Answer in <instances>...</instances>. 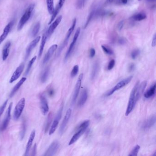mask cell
<instances>
[{
  "label": "cell",
  "instance_id": "e0dca14e",
  "mask_svg": "<svg viewBox=\"0 0 156 156\" xmlns=\"http://www.w3.org/2000/svg\"><path fill=\"white\" fill-rule=\"evenodd\" d=\"M147 85V82L146 81H144L142 82L141 83L140 85L139 84V86H138L137 90H136V104L141 97V95L143 94L144 91H145Z\"/></svg>",
  "mask_w": 156,
  "mask_h": 156
},
{
  "label": "cell",
  "instance_id": "2e32d148",
  "mask_svg": "<svg viewBox=\"0 0 156 156\" xmlns=\"http://www.w3.org/2000/svg\"><path fill=\"white\" fill-rule=\"evenodd\" d=\"M62 19V16L61 15L59 16L56 20L52 23L50 26L49 28H48L47 31V36L48 37H50L51 34L54 32L55 29H56L57 26L59 25V24L61 22V20Z\"/></svg>",
  "mask_w": 156,
  "mask_h": 156
},
{
  "label": "cell",
  "instance_id": "7dc6e473",
  "mask_svg": "<svg viewBox=\"0 0 156 156\" xmlns=\"http://www.w3.org/2000/svg\"><path fill=\"white\" fill-rule=\"evenodd\" d=\"M124 21H123V20L120 21V22L118 23V28L119 30H121L122 29L123 26H124Z\"/></svg>",
  "mask_w": 156,
  "mask_h": 156
},
{
  "label": "cell",
  "instance_id": "30bf717a",
  "mask_svg": "<svg viewBox=\"0 0 156 156\" xmlns=\"http://www.w3.org/2000/svg\"><path fill=\"white\" fill-rule=\"evenodd\" d=\"M83 74L81 73V74H80L79 76L78 77L76 84L75 86L74 93H73V97H72V102H71L72 104H75L77 98L78 97V94H79L80 87H81L82 85V78H83Z\"/></svg>",
  "mask_w": 156,
  "mask_h": 156
},
{
  "label": "cell",
  "instance_id": "3957f363",
  "mask_svg": "<svg viewBox=\"0 0 156 156\" xmlns=\"http://www.w3.org/2000/svg\"><path fill=\"white\" fill-rule=\"evenodd\" d=\"M139 82L138 81L136 82V84L135 85L132 91H131L130 98L129 99V102H128V106H127V109H126V112H125V114L126 116L129 115V114L132 112L133 109H134V106L135 105L136 93V90H137V87L139 86Z\"/></svg>",
  "mask_w": 156,
  "mask_h": 156
},
{
  "label": "cell",
  "instance_id": "cb8c5ba5",
  "mask_svg": "<svg viewBox=\"0 0 156 156\" xmlns=\"http://www.w3.org/2000/svg\"><path fill=\"white\" fill-rule=\"evenodd\" d=\"M156 87V83L154 82L150 87L149 89L146 91V92L144 93V97L146 98H149L153 97L155 94Z\"/></svg>",
  "mask_w": 156,
  "mask_h": 156
},
{
  "label": "cell",
  "instance_id": "8992f818",
  "mask_svg": "<svg viewBox=\"0 0 156 156\" xmlns=\"http://www.w3.org/2000/svg\"><path fill=\"white\" fill-rule=\"evenodd\" d=\"M25 105V99L23 98L19 100L15 107L14 114H13V119L14 120H17L20 118L24 109Z\"/></svg>",
  "mask_w": 156,
  "mask_h": 156
},
{
  "label": "cell",
  "instance_id": "ab89813d",
  "mask_svg": "<svg viewBox=\"0 0 156 156\" xmlns=\"http://www.w3.org/2000/svg\"><path fill=\"white\" fill-rule=\"evenodd\" d=\"M86 0H77L76 2V7L77 9H82L85 5Z\"/></svg>",
  "mask_w": 156,
  "mask_h": 156
},
{
  "label": "cell",
  "instance_id": "c3c4849f",
  "mask_svg": "<svg viewBox=\"0 0 156 156\" xmlns=\"http://www.w3.org/2000/svg\"><path fill=\"white\" fill-rule=\"evenodd\" d=\"M126 40L124 38H121L118 41V43L119 44L121 45H123V44H125L126 43Z\"/></svg>",
  "mask_w": 156,
  "mask_h": 156
},
{
  "label": "cell",
  "instance_id": "bcb514c9",
  "mask_svg": "<svg viewBox=\"0 0 156 156\" xmlns=\"http://www.w3.org/2000/svg\"><path fill=\"white\" fill-rule=\"evenodd\" d=\"M95 54H96V51H95V49L93 48H92L90 50V54L89 55L91 58H93L95 56Z\"/></svg>",
  "mask_w": 156,
  "mask_h": 156
},
{
  "label": "cell",
  "instance_id": "484cf974",
  "mask_svg": "<svg viewBox=\"0 0 156 156\" xmlns=\"http://www.w3.org/2000/svg\"><path fill=\"white\" fill-rule=\"evenodd\" d=\"M47 38H48V36H47V31H46V32H45V33L43 34V36H42L41 44H40V45L39 52V58L41 57L43 51H44V46H45V43H46Z\"/></svg>",
  "mask_w": 156,
  "mask_h": 156
},
{
  "label": "cell",
  "instance_id": "e575fe53",
  "mask_svg": "<svg viewBox=\"0 0 156 156\" xmlns=\"http://www.w3.org/2000/svg\"><path fill=\"white\" fill-rule=\"evenodd\" d=\"M36 59H37V56H35L31 59V60L29 61V63H28V65L27 68L26 69V72H25V75H27L29 73V71H30V70H31V67H32V66L33 65L34 63L36 61Z\"/></svg>",
  "mask_w": 156,
  "mask_h": 156
},
{
  "label": "cell",
  "instance_id": "9c48e42d",
  "mask_svg": "<svg viewBox=\"0 0 156 156\" xmlns=\"http://www.w3.org/2000/svg\"><path fill=\"white\" fill-rule=\"evenodd\" d=\"M60 144L58 141L55 140L50 144L44 154V156H52L55 155L59 149Z\"/></svg>",
  "mask_w": 156,
  "mask_h": 156
},
{
  "label": "cell",
  "instance_id": "ba28073f",
  "mask_svg": "<svg viewBox=\"0 0 156 156\" xmlns=\"http://www.w3.org/2000/svg\"><path fill=\"white\" fill-rule=\"evenodd\" d=\"M80 32H81V28H78L76 32L75 35H74L72 42H71V44L69 46L68 50H67V52H66L65 57V61H66L69 59V57H70V56H71V54H72V51H73V50H74L75 44H76V42L77 41V39H78V37H79V35H80Z\"/></svg>",
  "mask_w": 156,
  "mask_h": 156
},
{
  "label": "cell",
  "instance_id": "4dcf8cb0",
  "mask_svg": "<svg viewBox=\"0 0 156 156\" xmlns=\"http://www.w3.org/2000/svg\"><path fill=\"white\" fill-rule=\"evenodd\" d=\"M26 131V121L25 120L23 121L22 124V126H21V130L20 132V138L21 140H23L24 138V136L25 135V133Z\"/></svg>",
  "mask_w": 156,
  "mask_h": 156
},
{
  "label": "cell",
  "instance_id": "f907efd6",
  "mask_svg": "<svg viewBox=\"0 0 156 156\" xmlns=\"http://www.w3.org/2000/svg\"><path fill=\"white\" fill-rule=\"evenodd\" d=\"M65 1V0H60L59 3H58V6L60 8H61L64 5Z\"/></svg>",
  "mask_w": 156,
  "mask_h": 156
},
{
  "label": "cell",
  "instance_id": "7402d4cb",
  "mask_svg": "<svg viewBox=\"0 0 156 156\" xmlns=\"http://www.w3.org/2000/svg\"><path fill=\"white\" fill-rule=\"evenodd\" d=\"M11 45V43L10 41H8L5 44V45L3 47L2 52V60L3 61L6 60L8 55H9Z\"/></svg>",
  "mask_w": 156,
  "mask_h": 156
},
{
  "label": "cell",
  "instance_id": "836d02e7",
  "mask_svg": "<svg viewBox=\"0 0 156 156\" xmlns=\"http://www.w3.org/2000/svg\"><path fill=\"white\" fill-rule=\"evenodd\" d=\"M95 12H96V9H93V11L91 12L90 14L88 15L87 20L86 21L85 26H84V28H86L87 27V26H88V24H89V23H90V22H91V20L93 19L94 15H95Z\"/></svg>",
  "mask_w": 156,
  "mask_h": 156
},
{
  "label": "cell",
  "instance_id": "44dd1931",
  "mask_svg": "<svg viewBox=\"0 0 156 156\" xmlns=\"http://www.w3.org/2000/svg\"><path fill=\"white\" fill-rule=\"evenodd\" d=\"M35 136V130H34L31 132V134H30V136H29V139H28V141L27 144V146H26L24 156H27L29 154V151H30V149H31V147H32L33 142L34 140Z\"/></svg>",
  "mask_w": 156,
  "mask_h": 156
},
{
  "label": "cell",
  "instance_id": "1f68e13d",
  "mask_svg": "<svg viewBox=\"0 0 156 156\" xmlns=\"http://www.w3.org/2000/svg\"><path fill=\"white\" fill-rule=\"evenodd\" d=\"M40 28V23L39 22L37 23L34 25L33 29H32V32H31L32 37H34L37 35V34H38L39 32Z\"/></svg>",
  "mask_w": 156,
  "mask_h": 156
},
{
  "label": "cell",
  "instance_id": "6da1fadb",
  "mask_svg": "<svg viewBox=\"0 0 156 156\" xmlns=\"http://www.w3.org/2000/svg\"><path fill=\"white\" fill-rule=\"evenodd\" d=\"M34 7H35L34 4H31L26 9L24 14L21 17L18 25H17V30L18 31L22 29L24 25L27 23L28 21L30 19L31 15H32V12H33L34 9Z\"/></svg>",
  "mask_w": 156,
  "mask_h": 156
},
{
  "label": "cell",
  "instance_id": "277c9868",
  "mask_svg": "<svg viewBox=\"0 0 156 156\" xmlns=\"http://www.w3.org/2000/svg\"><path fill=\"white\" fill-rule=\"evenodd\" d=\"M76 18H75L74 20H73V23H72V25H71L70 28H69L68 32H67V34H66V36L65 39H64V41H63L62 44L61 45L60 47L59 48V50H58V52H57V55H56V56H57V57L60 55L61 53L62 50L64 49V48L66 46V45H67V43H68V41H69V39H70V37L71 34L72 33L73 30H74L75 26L76 25Z\"/></svg>",
  "mask_w": 156,
  "mask_h": 156
},
{
  "label": "cell",
  "instance_id": "d4e9b609",
  "mask_svg": "<svg viewBox=\"0 0 156 156\" xmlns=\"http://www.w3.org/2000/svg\"><path fill=\"white\" fill-rule=\"evenodd\" d=\"M87 97H88V93L87 90L86 89H83L78 103V105L79 107H82L86 103Z\"/></svg>",
  "mask_w": 156,
  "mask_h": 156
},
{
  "label": "cell",
  "instance_id": "f6af8a7d",
  "mask_svg": "<svg viewBox=\"0 0 156 156\" xmlns=\"http://www.w3.org/2000/svg\"><path fill=\"white\" fill-rule=\"evenodd\" d=\"M36 152H37V145L36 143L34 146L33 148L32 149V152H31V156H36Z\"/></svg>",
  "mask_w": 156,
  "mask_h": 156
},
{
  "label": "cell",
  "instance_id": "5bb4252c",
  "mask_svg": "<svg viewBox=\"0 0 156 156\" xmlns=\"http://www.w3.org/2000/svg\"><path fill=\"white\" fill-rule=\"evenodd\" d=\"M41 37L40 36H38V37H36V38L33 40L31 43L29 44L28 46L27 49L26 50V54H25V60H27L28 59V57L30 56V54L32 52L33 50L36 47L37 44H38L39 41H40Z\"/></svg>",
  "mask_w": 156,
  "mask_h": 156
},
{
  "label": "cell",
  "instance_id": "60d3db41",
  "mask_svg": "<svg viewBox=\"0 0 156 156\" xmlns=\"http://www.w3.org/2000/svg\"><path fill=\"white\" fill-rule=\"evenodd\" d=\"M140 51L139 50H133V51L131 52V58L134 59V60H135V59H136V58L138 57V55H140Z\"/></svg>",
  "mask_w": 156,
  "mask_h": 156
},
{
  "label": "cell",
  "instance_id": "d6986e66",
  "mask_svg": "<svg viewBox=\"0 0 156 156\" xmlns=\"http://www.w3.org/2000/svg\"><path fill=\"white\" fill-rule=\"evenodd\" d=\"M57 48H58V45L57 44H53L49 48V49L48 50V51H47V53L45 55L44 60H43V64H46L48 61H49L50 60L52 57L53 54L54 53L55 50L57 49Z\"/></svg>",
  "mask_w": 156,
  "mask_h": 156
},
{
  "label": "cell",
  "instance_id": "8fae6325",
  "mask_svg": "<svg viewBox=\"0 0 156 156\" xmlns=\"http://www.w3.org/2000/svg\"><path fill=\"white\" fill-rule=\"evenodd\" d=\"M71 112L72 111L71 109H69L66 111L65 116H64L63 121H62L60 128L59 133L60 135H62L65 131L66 128L67 126L69 120L70 119L71 116Z\"/></svg>",
  "mask_w": 156,
  "mask_h": 156
},
{
  "label": "cell",
  "instance_id": "ffe728a7",
  "mask_svg": "<svg viewBox=\"0 0 156 156\" xmlns=\"http://www.w3.org/2000/svg\"><path fill=\"white\" fill-rule=\"evenodd\" d=\"M14 21H12L6 26V27L3 30V33L1 34V36H0V44L4 41V40H5V39L6 38L11 29L12 28V26L14 24Z\"/></svg>",
  "mask_w": 156,
  "mask_h": 156
},
{
  "label": "cell",
  "instance_id": "9a60e30c",
  "mask_svg": "<svg viewBox=\"0 0 156 156\" xmlns=\"http://www.w3.org/2000/svg\"><path fill=\"white\" fill-rule=\"evenodd\" d=\"M24 66L25 65H24V63H22L17 67L14 73L12 74V76L10 78V83H12L19 78L24 70Z\"/></svg>",
  "mask_w": 156,
  "mask_h": 156
},
{
  "label": "cell",
  "instance_id": "4fadbf2b",
  "mask_svg": "<svg viewBox=\"0 0 156 156\" xmlns=\"http://www.w3.org/2000/svg\"><path fill=\"white\" fill-rule=\"evenodd\" d=\"M40 103V109L41 112L44 115H46L49 110V107L48 105L47 99L44 95L41 94L39 96Z\"/></svg>",
  "mask_w": 156,
  "mask_h": 156
},
{
  "label": "cell",
  "instance_id": "4316f807",
  "mask_svg": "<svg viewBox=\"0 0 156 156\" xmlns=\"http://www.w3.org/2000/svg\"><path fill=\"white\" fill-rule=\"evenodd\" d=\"M99 69V64L98 61L95 62L93 66L91 74V80H94L97 75Z\"/></svg>",
  "mask_w": 156,
  "mask_h": 156
},
{
  "label": "cell",
  "instance_id": "816d5d0a",
  "mask_svg": "<svg viewBox=\"0 0 156 156\" xmlns=\"http://www.w3.org/2000/svg\"><path fill=\"white\" fill-rule=\"evenodd\" d=\"M49 94L50 96H53L54 94V90L52 89H50V90H49Z\"/></svg>",
  "mask_w": 156,
  "mask_h": 156
},
{
  "label": "cell",
  "instance_id": "ee69618b",
  "mask_svg": "<svg viewBox=\"0 0 156 156\" xmlns=\"http://www.w3.org/2000/svg\"><path fill=\"white\" fill-rule=\"evenodd\" d=\"M135 65L133 63H131L129 65V66H128V71L129 72H132L135 70Z\"/></svg>",
  "mask_w": 156,
  "mask_h": 156
},
{
  "label": "cell",
  "instance_id": "f35d334b",
  "mask_svg": "<svg viewBox=\"0 0 156 156\" xmlns=\"http://www.w3.org/2000/svg\"><path fill=\"white\" fill-rule=\"evenodd\" d=\"M79 71V66L78 65H75L73 67L71 72V77L72 78L75 77Z\"/></svg>",
  "mask_w": 156,
  "mask_h": 156
},
{
  "label": "cell",
  "instance_id": "5b68a950",
  "mask_svg": "<svg viewBox=\"0 0 156 156\" xmlns=\"http://www.w3.org/2000/svg\"><path fill=\"white\" fill-rule=\"evenodd\" d=\"M132 78H133V76H130L129 77H127V78H125V79H123L122 81L120 82H118V83L114 86L113 88L111 89V90L106 94V96L109 97V96H111V95H112V94H113V93L115 92V91L121 89L122 87H124L125 86H126L129 82L131 81Z\"/></svg>",
  "mask_w": 156,
  "mask_h": 156
},
{
  "label": "cell",
  "instance_id": "d590c367",
  "mask_svg": "<svg viewBox=\"0 0 156 156\" xmlns=\"http://www.w3.org/2000/svg\"><path fill=\"white\" fill-rule=\"evenodd\" d=\"M101 47L103 51L106 53V54L108 55H113L114 54L113 51L110 47L105 45H102Z\"/></svg>",
  "mask_w": 156,
  "mask_h": 156
},
{
  "label": "cell",
  "instance_id": "74e56055",
  "mask_svg": "<svg viewBox=\"0 0 156 156\" xmlns=\"http://www.w3.org/2000/svg\"><path fill=\"white\" fill-rule=\"evenodd\" d=\"M140 149V147L138 145H136L134 148H133V150L131 151V152L130 153L128 156H136L138 154V152H139V150Z\"/></svg>",
  "mask_w": 156,
  "mask_h": 156
},
{
  "label": "cell",
  "instance_id": "7bdbcfd3",
  "mask_svg": "<svg viewBox=\"0 0 156 156\" xmlns=\"http://www.w3.org/2000/svg\"><path fill=\"white\" fill-rule=\"evenodd\" d=\"M115 61L113 59L110 61V62L109 63L108 66L107 67V69L108 70L110 71L112 70L113 68L114 67V65H115Z\"/></svg>",
  "mask_w": 156,
  "mask_h": 156
},
{
  "label": "cell",
  "instance_id": "f546056e",
  "mask_svg": "<svg viewBox=\"0 0 156 156\" xmlns=\"http://www.w3.org/2000/svg\"><path fill=\"white\" fill-rule=\"evenodd\" d=\"M46 4L48 12L50 14H52L55 10L54 0H46Z\"/></svg>",
  "mask_w": 156,
  "mask_h": 156
},
{
  "label": "cell",
  "instance_id": "f5cc1de1",
  "mask_svg": "<svg viewBox=\"0 0 156 156\" xmlns=\"http://www.w3.org/2000/svg\"><path fill=\"white\" fill-rule=\"evenodd\" d=\"M127 0H121V1L123 4H125L127 3Z\"/></svg>",
  "mask_w": 156,
  "mask_h": 156
},
{
  "label": "cell",
  "instance_id": "f1b7e54d",
  "mask_svg": "<svg viewBox=\"0 0 156 156\" xmlns=\"http://www.w3.org/2000/svg\"><path fill=\"white\" fill-rule=\"evenodd\" d=\"M147 18V15L144 12H139L132 16V18L136 21H141Z\"/></svg>",
  "mask_w": 156,
  "mask_h": 156
},
{
  "label": "cell",
  "instance_id": "52a82bcc",
  "mask_svg": "<svg viewBox=\"0 0 156 156\" xmlns=\"http://www.w3.org/2000/svg\"><path fill=\"white\" fill-rule=\"evenodd\" d=\"M63 109V105L62 104V105L61 106L60 108L59 109V110H58V112H57V114H56V116H55L54 120L53 121L52 125H51L50 129V135H52L53 133L55 132V130H56V129H57V127H58V125H59L60 120L61 119Z\"/></svg>",
  "mask_w": 156,
  "mask_h": 156
},
{
  "label": "cell",
  "instance_id": "681fc988",
  "mask_svg": "<svg viewBox=\"0 0 156 156\" xmlns=\"http://www.w3.org/2000/svg\"><path fill=\"white\" fill-rule=\"evenodd\" d=\"M156 44V34H154L153 36V39H152V47H155Z\"/></svg>",
  "mask_w": 156,
  "mask_h": 156
},
{
  "label": "cell",
  "instance_id": "db71d44e",
  "mask_svg": "<svg viewBox=\"0 0 156 156\" xmlns=\"http://www.w3.org/2000/svg\"><path fill=\"white\" fill-rule=\"evenodd\" d=\"M147 1L149 2H155L156 1V0H147Z\"/></svg>",
  "mask_w": 156,
  "mask_h": 156
},
{
  "label": "cell",
  "instance_id": "b9f144b4",
  "mask_svg": "<svg viewBox=\"0 0 156 156\" xmlns=\"http://www.w3.org/2000/svg\"><path fill=\"white\" fill-rule=\"evenodd\" d=\"M7 102H8V100H7L3 103L2 105L0 107V117L2 115V114L4 112V110H5L6 107L7 105Z\"/></svg>",
  "mask_w": 156,
  "mask_h": 156
},
{
  "label": "cell",
  "instance_id": "7c38bea8",
  "mask_svg": "<svg viewBox=\"0 0 156 156\" xmlns=\"http://www.w3.org/2000/svg\"><path fill=\"white\" fill-rule=\"evenodd\" d=\"M12 103H11L8 106V109L7 110L6 113L5 114V118L2 122V125L1 127V130L4 131L7 128L10 122L11 119V113L12 108Z\"/></svg>",
  "mask_w": 156,
  "mask_h": 156
},
{
  "label": "cell",
  "instance_id": "9f6ffc18",
  "mask_svg": "<svg viewBox=\"0 0 156 156\" xmlns=\"http://www.w3.org/2000/svg\"><path fill=\"white\" fill-rule=\"evenodd\" d=\"M139 1H140V0H139Z\"/></svg>",
  "mask_w": 156,
  "mask_h": 156
},
{
  "label": "cell",
  "instance_id": "83f0119b",
  "mask_svg": "<svg viewBox=\"0 0 156 156\" xmlns=\"http://www.w3.org/2000/svg\"><path fill=\"white\" fill-rule=\"evenodd\" d=\"M50 72V68L49 67H47L44 70L42 71L40 76V81L42 83H44L47 81Z\"/></svg>",
  "mask_w": 156,
  "mask_h": 156
},
{
  "label": "cell",
  "instance_id": "603a6c76",
  "mask_svg": "<svg viewBox=\"0 0 156 156\" xmlns=\"http://www.w3.org/2000/svg\"><path fill=\"white\" fill-rule=\"evenodd\" d=\"M26 79H27L26 77H23V78H21V80L17 82V84H16V85L14 86V87H13V89L12 90L11 92L10 93V95H9V97H10V98L12 97L15 95L16 92H17L18 91V89L20 88L21 86L25 82Z\"/></svg>",
  "mask_w": 156,
  "mask_h": 156
},
{
  "label": "cell",
  "instance_id": "7a4b0ae2",
  "mask_svg": "<svg viewBox=\"0 0 156 156\" xmlns=\"http://www.w3.org/2000/svg\"><path fill=\"white\" fill-rule=\"evenodd\" d=\"M89 125H90V121L88 120H86L83 123H82L78 127V131L76 133L74 134V136L71 139L70 141L69 142V145H72L76 142L80 138V137L82 136V134L85 132Z\"/></svg>",
  "mask_w": 156,
  "mask_h": 156
},
{
  "label": "cell",
  "instance_id": "11a10c76",
  "mask_svg": "<svg viewBox=\"0 0 156 156\" xmlns=\"http://www.w3.org/2000/svg\"><path fill=\"white\" fill-rule=\"evenodd\" d=\"M108 2L110 3V2H112V1H113L114 0H107Z\"/></svg>",
  "mask_w": 156,
  "mask_h": 156
},
{
  "label": "cell",
  "instance_id": "ac0fdd59",
  "mask_svg": "<svg viewBox=\"0 0 156 156\" xmlns=\"http://www.w3.org/2000/svg\"><path fill=\"white\" fill-rule=\"evenodd\" d=\"M156 116L155 115L151 116L148 119L143 122L141 126L142 129L144 130H147L151 128L156 123Z\"/></svg>",
  "mask_w": 156,
  "mask_h": 156
},
{
  "label": "cell",
  "instance_id": "d6a6232c",
  "mask_svg": "<svg viewBox=\"0 0 156 156\" xmlns=\"http://www.w3.org/2000/svg\"><path fill=\"white\" fill-rule=\"evenodd\" d=\"M52 117H53L52 114L50 113L47 117V120H46V123H45V128H44L45 132L48 131L50 127V125H51V122H52Z\"/></svg>",
  "mask_w": 156,
  "mask_h": 156
},
{
  "label": "cell",
  "instance_id": "8d00e7d4",
  "mask_svg": "<svg viewBox=\"0 0 156 156\" xmlns=\"http://www.w3.org/2000/svg\"><path fill=\"white\" fill-rule=\"evenodd\" d=\"M61 8L57 6L55 9L54 12H53V13H52V17H51V19H50V21L49 23H48V24H50L51 23H52L53 22V21L54 20V19H55V17H56V16H57L58 13H59V11H60V10Z\"/></svg>",
  "mask_w": 156,
  "mask_h": 156
}]
</instances>
